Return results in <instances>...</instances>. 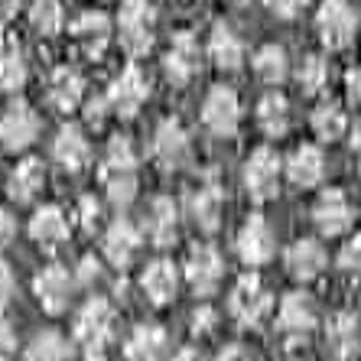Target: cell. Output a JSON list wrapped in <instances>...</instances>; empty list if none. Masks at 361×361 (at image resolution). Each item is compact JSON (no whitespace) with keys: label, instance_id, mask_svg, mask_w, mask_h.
Instances as JSON below:
<instances>
[{"label":"cell","instance_id":"obj_1","mask_svg":"<svg viewBox=\"0 0 361 361\" xmlns=\"http://www.w3.org/2000/svg\"><path fill=\"white\" fill-rule=\"evenodd\" d=\"M114 306L108 300H88L75 319V342L88 361H104L108 345L114 338Z\"/></svg>","mask_w":361,"mask_h":361},{"label":"cell","instance_id":"obj_2","mask_svg":"<svg viewBox=\"0 0 361 361\" xmlns=\"http://www.w3.org/2000/svg\"><path fill=\"white\" fill-rule=\"evenodd\" d=\"M118 39L127 56H147L157 42V7L150 0H124L118 10Z\"/></svg>","mask_w":361,"mask_h":361},{"label":"cell","instance_id":"obj_3","mask_svg":"<svg viewBox=\"0 0 361 361\" xmlns=\"http://www.w3.org/2000/svg\"><path fill=\"white\" fill-rule=\"evenodd\" d=\"M228 310L244 329H257L274 310V296H270V290L264 286V280L257 274H244L231 290Z\"/></svg>","mask_w":361,"mask_h":361},{"label":"cell","instance_id":"obj_4","mask_svg":"<svg viewBox=\"0 0 361 361\" xmlns=\"http://www.w3.org/2000/svg\"><path fill=\"white\" fill-rule=\"evenodd\" d=\"M316 322H319V316H316V302L302 293V290H293V293H286L283 300H280L277 332L283 336V342L290 345V348L310 342V336L316 332Z\"/></svg>","mask_w":361,"mask_h":361},{"label":"cell","instance_id":"obj_5","mask_svg":"<svg viewBox=\"0 0 361 361\" xmlns=\"http://www.w3.org/2000/svg\"><path fill=\"white\" fill-rule=\"evenodd\" d=\"M358 13L348 0H322L316 10V33L326 49H345L355 39Z\"/></svg>","mask_w":361,"mask_h":361},{"label":"cell","instance_id":"obj_6","mask_svg":"<svg viewBox=\"0 0 361 361\" xmlns=\"http://www.w3.org/2000/svg\"><path fill=\"white\" fill-rule=\"evenodd\" d=\"M283 166L286 163H280V157L270 150V147H257V150L247 157V163H244V185H247V195H251L254 202L277 199Z\"/></svg>","mask_w":361,"mask_h":361},{"label":"cell","instance_id":"obj_7","mask_svg":"<svg viewBox=\"0 0 361 361\" xmlns=\"http://www.w3.org/2000/svg\"><path fill=\"white\" fill-rule=\"evenodd\" d=\"M202 124L209 127L215 137H235L238 124H241V104L238 94L228 85H215L205 101H202Z\"/></svg>","mask_w":361,"mask_h":361},{"label":"cell","instance_id":"obj_8","mask_svg":"<svg viewBox=\"0 0 361 361\" xmlns=\"http://www.w3.org/2000/svg\"><path fill=\"white\" fill-rule=\"evenodd\" d=\"M163 68L173 85H189L195 75L202 72V49H199V39H195L189 30H179L173 39H169V49L163 56Z\"/></svg>","mask_w":361,"mask_h":361},{"label":"cell","instance_id":"obj_9","mask_svg":"<svg viewBox=\"0 0 361 361\" xmlns=\"http://www.w3.org/2000/svg\"><path fill=\"white\" fill-rule=\"evenodd\" d=\"M39 114H36L26 101H13L4 108L0 114V143L7 147V150H26L30 143L39 137Z\"/></svg>","mask_w":361,"mask_h":361},{"label":"cell","instance_id":"obj_10","mask_svg":"<svg viewBox=\"0 0 361 361\" xmlns=\"http://www.w3.org/2000/svg\"><path fill=\"white\" fill-rule=\"evenodd\" d=\"M108 98H111V108L114 114L121 118H134L137 111L143 108V101L150 98V78L147 72L137 66H127L108 88Z\"/></svg>","mask_w":361,"mask_h":361},{"label":"cell","instance_id":"obj_11","mask_svg":"<svg viewBox=\"0 0 361 361\" xmlns=\"http://www.w3.org/2000/svg\"><path fill=\"white\" fill-rule=\"evenodd\" d=\"M312 221L319 228V235H326V238L345 235L355 221V209H352V202H348V195L342 189H326L316 199V205H312Z\"/></svg>","mask_w":361,"mask_h":361},{"label":"cell","instance_id":"obj_12","mask_svg":"<svg viewBox=\"0 0 361 361\" xmlns=\"http://www.w3.org/2000/svg\"><path fill=\"white\" fill-rule=\"evenodd\" d=\"M189 134L176 118H166L153 134V160L163 169H183L189 163Z\"/></svg>","mask_w":361,"mask_h":361},{"label":"cell","instance_id":"obj_13","mask_svg":"<svg viewBox=\"0 0 361 361\" xmlns=\"http://www.w3.org/2000/svg\"><path fill=\"white\" fill-rule=\"evenodd\" d=\"M235 247L244 264H251V267L267 264L270 257H274V231H270V225L261 215H251V219L241 225V231H238Z\"/></svg>","mask_w":361,"mask_h":361},{"label":"cell","instance_id":"obj_14","mask_svg":"<svg viewBox=\"0 0 361 361\" xmlns=\"http://www.w3.org/2000/svg\"><path fill=\"white\" fill-rule=\"evenodd\" d=\"M221 274H225V264H221L219 251L215 247H195L185 261V280L195 290V296H212L221 283Z\"/></svg>","mask_w":361,"mask_h":361},{"label":"cell","instance_id":"obj_15","mask_svg":"<svg viewBox=\"0 0 361 361\" xmlns=\"http://www.w3.org/2000/svg\"><path fill=\"white\" fill-rule=\"evenodd\" d=\"M72 39L88 59H101L111 42V20L101 10H85L72 23Z\"/></svg>","mask_w":361,"mask_h":361},{"label":"cell","instance_id":"obj_16","mask_svg":"<svg viewBox=\"0 0 361 361\" xmlns=\"http://www.w3.org/2000/svg\"><path fill=\"white\" fill-rule=\"evenodd\" d=\"M286 270H290V277L302 280V283H310L316 280L326 270L329 257H326V247H322L316 238H296L290 247H286Z\"/></svg>","mask_w":361,"mask_h":361},{"label":"cell","instance_id":"obj_17","mask_svg":"<svg viewBox=\"0 0 361 361\" xmlns=\"http://www.w3.org/2000/svg\"><path fill=\"white\" fill-rule=\"evenodd\" d=\"M326 345L338 361H348L361 352V322L355 312H336L326 322Z\"/></svg>","mask_w":361,"mask_h":361},{"label":"cell","instance_id":"obj_18","mask_svg":"<svg viewBox=\"0 0 361 361\" xmlns=\"http://www.w3.org/2000/svg\"><path fill=\"white\" fill-rule=\"evenodd\" d=\"M322 176H326V157L316 143H302L290 153V160H286V179L300 189H312V185H319Z\"/></svg>","mask_w":361,"mask_h":361},{"label":"cell","instance_id":"obj_19","mask_svg":"<svg viewBox=\"0 0 361 361\" xmlns=\"http://www.w3.org/2000/svg\"><path fill=\"white\" fill-rule=\"evenodd\" d=\"M85 98V78L78 75L75 68H56L49 75V88H46V101H49L52 111H59V114H68V111H75Z\"/></svg>","mask_w":361,"mask_h":361},{"label":"cell","instance_id":"obj_20","mask_svg":"<svg viewBox=\"0 0 361 361\" xmlns=\"http://www.w3.org/2000/svg\"><path fill=\"white\" fill-rule=\"evenodd\" d=\"M33 293L46 312H62L68 306V300H72V277H68V270L46 267L42 274H36Z\"/></svg>","mask_w":361,"mask_h":361},{"label":"cell","instance_id":"obj_21","mask_svg":"<svg viewBox=\"0 0 361 361\" xmlns=\"http://www.w3.org/2000/svg\"><path fill=\"white\" fill-rule=\"evenodd\" d=\"M52 157L68 173L85 169V163L92 160V147H88V137L82 134V127H75V124L62 127L59 134H56V140H52Z\"/></svg>","mask_w":361,"mask_h":361},{"label":"cell","instance_id":"obj_22","mask_svg":"<svg viewBox=\"0 0 361 361\" xmlns=\"http://www.w3.org/2000/svg\"><path fill=\"white\" fill-rule=\"evenodd\" d=\"M30 238L39 244L42 251H56V247H62L66 238H68V219L62 215V209H56V205H42V209L33 215V221H30Z\"/></svg>","mask_w":361,"mask_h":361},{"label":"cell","instance_id":"obj_23","mask_svg":"<svg viewBox=\"0 0 361 361\" xmlns=\"http://www.w3.org/2000/svg\"><path fill=\"white\" fill-rule=\"evenodd\" d=\"M209 59L221 68V72H238L244 66V42L228 23H215L209 36Z\"/></svg>","mask_w":361,"mask_h":361},{"label":"cell","instance_id":"obj_24","mask_svg":"<svg viewBox=\"0 0 361 361\" xmlns=\"http://www.w3.org/2000/svg\"><path fill=\"white\" fill-rule=\"evenodd\" d=\"M140 254V235L130 221H114V225L104 231V257H108L114 267H130L134 257Z\"/></svg>","mask_w":361,"mask_h":361},{"label":"cell","instance_id":"obj_25","mask_svg":"<svg viewBox=\"0 0 361 361\" xmlns=\"http://www.w3.org/2000/svg\"><path fill=\"white\" fill-rule=\"evenodd\" d=\"M147 235L157 247H169L179 235V212L176 202L160 195V199L150 202V215H147Z\"/></svg>","mask_w":361,"mask_h":361},{"label":"cell","instance_id":"obj_26","mask_svg":"<svg viewBox=\"0 0 361 361\" xmlns=\"http://www.w3.org/2000/svg\"><path fill=\"white\" fill-rule=\"evenodd\" d=\"M169 352V338L160 326H137L124 345L127 361H163Z\"/></svg>","mask_w":361,"mask_h":361},{"label":"cell","instance_id":"obj_27","mask_svg":"<svg viewBox=\"0 0 361 361\" xmlns=\"http://www.w3.org/2000/svg\"><path fill=\"white\" fill-rule=\"evenodd\" d=\"M140 286L150 302L166 306V302H173V296H176V290H179V274L169 261H153L150 267L143 270Z\"/></svg>","mask_w":361,"mask_h":361},{"label":"cell","instance_id":"obj_28","mask_svg":"<svg viewBox=\"0 0 361 361\" xmlns=\"http://www.w3.org/2000/svg\"><path fill=\"white\" fill-rule=\"evenodd\" d=\"M30 78L23 46L17 39H0V88L4 92H20Z\"/></svg>","mask_w":361,"mask_h":361},{"label":"cell","instance_id":"obj_29","mask_svg":"<svg viewBox=\"0 0 361 361\" xmlns=\"http://www.w3.org/2000/svg\"><path fill=\"white\" fill-rule=\"evenodd\" d=\"M46 183V169H42L39 160H23L17 163V169L10 173V183H7V192L13 202H33L36 192L42 189Z\"/></svg>","mask_w":361,"mask_h":361},{"label":"cell","instance_id":"obj_30","mask_svg":"<svg viewBox=\"0 0 361 361\" xmlns=\"http://www.w3.org/2000/svg\"><path fill=\"white\" fill-rule=\"evenodd\" d=\"M257 127L267 137H283L290 130V101L280 92H270L257 104Z\"/></svg>","mask_w":361,"mask_h":361},{"label":"cell","instance_id":"obj_31","mask_svg":"<svg viewBox=\"0 0 361 361\" xmlns=\"http://www.w3.org/2000/svg\"><path fill=\"white\" fill-rule=\"evenodd\" d=\"M192 219L202 231H215L221 225V212H225V195L219 185H202L199 192L192 195Z\"/></svg>","mask_w":361,"mask_h":361},{"label":"cell","instance_id":"obj_32","mask_svg":"<svg viewBox=\"0 0 361 361\" xmlns=\"http://www.w3.org/2000/svg\"><path fill=\"white\" fill-rule=\"evenodd\" d=\"M254 75L267 85H280L286 75H290V56H286L283 46L277 42H267L261 49L254 52Z\"/></svg>","mask_w":361,"mask_h":361},{"label":"cell","instance_id":"obj_33","mask_svg":"<svg viewBox=\"0 0 361 361\" xmlns=\"http://www.w3.org/2000/svg\"><path fill=\"white\" fill-rule=\"evenodd\" d=\"M23 358L26 361H72V345L56 329H46V332H36L33 342L26 345Z\"/></svg>","mask_w":361,"mask_h":361},{"label":"cell","instance_id":"obj_34","mask_svg":"<svg viewBox=\"0 0 361 361\" xmlns=\"http://www.w3.org/2000/svg\"><path fill=\"white\" fill-rule=\"evenodd\" d=\"M345 130H348V118H345V111L336 101L316 104V111H312V134L326 143H336L338 137H345Z\"/></svg>","mask_w":361,"mask_h":361},{"label":"cell","instance_id":"obj_35","mask_svg":"<svg viewBox=\"0 0 361 361\" xmlns=\"http://www.w3.org/2000/svg\"><path fill=\"white\" fill-rule=\"evenodd\" d=\"M30 26L39 36H59L62 26H66L62 0H33L30 4Z\"/></svg>","mask_w":361,"mask_h":361},{"label":"cell","instance_id":"obj_36","mask_svg":"<svg viewBox=\"0 0 361 361\" xmlns=\"http://www.w3.org/2000/svg\"><path fill=\"white\" fill-rule=\"evenodd\" d=\"M296 82H300L302 94H322L329 88V62L316 52L302 56L300 68H296Z\"/></svg>","mask_w":361,"mask_h":361},{"label":"cell","instance_id":"obj_37","mask_svg":"<svg viewBox=\"0 0 361 361\" xmlns=\"http://www.w3.org/2000/svg\"><path fill=\"white\" fill-rule=\"evenodd\" d=\"M104 179V192H108V202L118 205V209H127L137 195V169H124V173H101Z\"/></svg>","mask_w":361,"mask_h":361},{"label":"cell","instance_id":"obj_38","mask_svg":"<svg viewBox=\"0 0 361 361\" xmlns=\"http://www.w3.org/2000/svg\"><path fill=\"white\" fill-rule=\"evenodd\" d=\"M124 169H137V157H134V147L127 137H114L104 150V166L101 173H124Z\"/></svg>","mask_w":361,"mask_h":361},{"label":"cell","instance_id":"obj_39","mask_svg":"<svg viewBox=\"0 0 361 361\" xmlns=\"http://www.w3.org/2000/svg\"><path fill=\"white\" fill-rule=\"evenodd\" d=\"M338 267L345 274H361V238H348L342 244V251H338Z\"/></svg>","mask_w":361,"mask_h":361},{"label":"cell","instance_id":"obj_40","mask_svg":"<svg viewBox=\"0 0 361 361\" xmlns=\"http://www.w3.org/2000/svg\"><path fill=\"white\" fill-rule=\"evenodd\" d=\"M78 221H82V228H88V231L101 221V202L94 199V195H82V199H78Z\"/></svg>","mask_w":361,"mask_h":361},{"label":"cell","instance_id":"obj_41","mask_svg":"<svg viewBox=\"0 0 361 361\" xmlns=\"http://www.w3.org/2000/svg\"><path fill=\"white\" fill-rule=\"evenodd\" d=\"M264 7L280 20H296L302 13V7H306V0H264Z\"/></svg>","mask_w":361,"mask_h":361},{"label":"cell","instance_id":"obj_42","mask_svg":"<svg viewBox=\"0 0 361 361\" xmlns=\"http://www.w3.org/2000/svg\"><path fill=\"white\" fill-rule=\"evenodd\" d=\"M108 111H114V108H111V98H108V92H104V94H98V98H92L88 104H85V121L94 124V127H101L104 118H108Z\"/></svg>","mask_w":361,"mask_h":361},{"label":"cell","instance_id":"obj_43","mask_svg":"<svg viewBox=\"0 0 361 361\" xmlns=\"http://www.w3.org/2000/svg\"><path fill=\"white\" fill-rule=\"evenodd\" d=\"M13 290H17V280H13V270L7 261H0V310L13 300Z\"/></svg>","mask_w":361,"mask_h":361},{"label":"cell","instance_id":"obj_44","mask_svg":"<svg viewBox=\"0 0 361 361\" xmlns=\"http://www.w3.org/2000/svg\"><path fill=\"white\" fill-rule=\"evenodd\" d=\"M17 355V332L10 329V322L0 319V361H10Z\"/></svg>","mask_w":361,"mask_h":361},{"label":"cell","instance_id":"obj_45","mask_svg":"<svg viewBox=\"0 0 361 361\" xmlns=\"http://www.w3.org/2000/svg\"><path fill=\"white\" fill-rule=\"evenodd\" d=\"M215 310H209V306H202V310H195L192 312V332L195 336H205V332H212L215 329Z\"/></svg>","mask_w":361,"mask_h":361},{"label":"cell","instance_id":"obj_46","mask_svg":"<svg viewBox=\"0 0 361 361\" xmlns=\"http://www.w3.org/2000/svg\"><path fill=\"white\" fill-rule=\"evenodd\" d=\"M345 92L352 104H361V66H355L348 75H345Z\"/></svg>","mask_w":361,"mask_h":361},{"label":"cell","instance_id":"obj_47","mask_svg":"<svg viewBox=\"0 0 361 361\" xmlns=\"http://www.w3.org/2000/svg\"><path fill=\"white\" fill-rule=\"evenodd\" d=\"M219 361H254V355L247 348H241V345H228L225 352L219 355Z\"/></svg>","mask_w":361,"mask_h":361},{"label":"cell","instance_id":"obj_48","mask_svg":"<svg viewBox=\"0 0 361 361\" xmlns=\"http://www.w3.org/2000/svg\"><path fill=\"white\" fill-rule=\"evenodd\" d=\"M17 10H20V0H0V30L17 17Z\"/></svg>","mask_w":361,"mask_h":361},{"label":"cell","instance_id":"obj_49","mask_svg":"<svg viewBox=\"0 0 361 361\" xmlns=\"http://www.w3.org/2000/svg\"><path fill=\"white\" fill-rule=\"evenodd\" d=\"M78 277H82L85 283H88V280H98V277H101V264L94 261V257H85V261H82V270H78Z\"/></svg>","mask_w":361,"mask_h":361},{"label":"cell","instance_id":"obj_50","mask_svg":"<svg viewBox=\"0 0 361 361\" xmlns=\"http://www.w3.org/2000/svg\"><path fill=\"white\" fill-rule=\"evenodd\" d=\"M10 235H13V219H10L7 212H0V244H7Z\"/></svg>","mask_w":361,"mask_h":361},{"label":"cell","instance_id":"obj_51","mask_svg":"<svg viewBox=\"0 0 361 361\" xmlns=\"http://www.w3.org/2000/svg\"><path fill=\"white\" fill-rule=\"evenodd\" d=\"M173 361H209V358H205L199 348H183V352H179Z\"/></svg>","mask_w":361,"mask_h":361},{"label":"cell","instance_id":"obj_52","mask_svg":"<svg viewBox=\"0 0 361 361\" xmlns=\"http://www.w3.org/2000/svg\"><path fill=\"white\" fill-rule=\"evenodd\" d=\"M352 147L361 153V118L355 121V130H352Z\"/></svg>","mask_w":361,"mask_h":361},{"label":"cell","instance_id":"obj_53","mask_svg":"<svg viewBox=\"0 0 361 361\" xmlns=\"http://www.w3.org/2000/svg\"><path fill=\"white\" fill-rule=\"evenodd\" d=\"M104 4H114V0H104Z\"/></svg>","mask_w":361,"mask_h":361}]
</instances>
